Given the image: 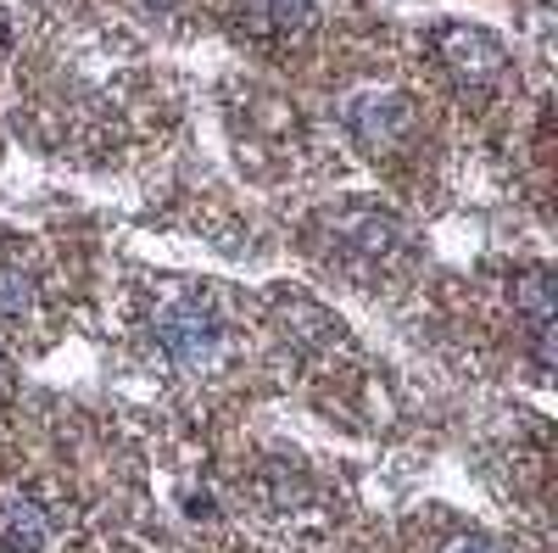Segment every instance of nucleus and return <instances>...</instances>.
I'll return each instance as SVG.
<instances>
[{
	"label": "nucleus",
	"instance_id": "10",
	"mask_svg": "<svg viewBox=\"0 0 558 553\" xmlns=\"http://www.w3.org/2000/svg\"><path fill=\"white\" fill-rule=\"evenodd\" d=\"M0 369H7V363H0Z\"/></svg>",
	"mask_w": 558,
	"mask_h": 553
},
{
	"label": "nucleus",
	"instance_id": "7",
	"mask_svg": "<svg viewBox=\"0 0 558 553\" xmlns=\"http://www.w3.org/2000/svg\"><path fill=\"white\" fill-rule=\"evenodd\" d=\"M0 318L7 325H28L34 318V280L23 268H0Z\"/></svg>",
	"mask_w": 558,
	"mask_h": 553
},
{
	"label": "nucleus",
	"instance_id": "8",
	"mask_svg": "<svg viewBox=\"0 0 558 553\" xmlns=\"http://www.w3.org/2000/svg\"><path fill=\"white\" fill-rule=\"evenodd\" d=\"M514 308L531 318V325L542 330V325H553V280L547 274H525V280H514Z\"/></svg>",
	"mask_w": 558,
	"mask_h": 553
},
{
	"label": "nucleus",
	"instance_id": "3",
	"mask_svg": "<svg viewBox=\"0 0 558 553\" xmlns=\"http://www.w3.org/2000/svg\"><path fill=\"white\" fill-rule=\"evenodd\" d=\"M0 548L7 553H51L57 548V520L45 515V503L12 497L7 509H0Z\"/></svg>",
	"mask_w": 558,
	"mask_h": 553
},
{
	"label": "nucleus",
	"instance_id": "9",
	"mask_svg": "<svg viewBox=\"0 0 558 553\" xmlns=\"http://www.w3.org/2000/svg\"><path fill=\"white\" fill-rule=\"evenodd\" d=\"M447 553H497L492 542H481V537H463V542H452Z\"/></svg>",
	"mask_w": 558,
	"mask_h": 553
},
{
	"label": "nucleus",
	"instance_id": "2",
	"mask_svg": "<svg viewBox=\"0 0 558 553\" xmlns=\"http://www.w3.org/2000/svg\"><path fill=\"white\" fill-rule=\"evenodd\" d=\"M441 62L458 79L481 84V79H497L508 57H502V39L486 34V28H441Z\"/></svg>",
	"mask_w": 558,
	"mask_h": 553
},
{
	"label": "nucleus",
	"instance_id": "6",
	"mask_svg": "<svg viewBox=\"0 0 558 553\" xmlns=\"http://www.w3.org/2000/svg\"><path fill=\"white\" fill-rule=\"evenodd\" d=\"M347 123L363 134L368 146H391L397 134L413 123V107H408V96H357L347 107Z\"/></svg>",
	"mask_w": 558,
	"mask_h": 553
},
{
	"label": "nucleus",
	"instance_id": "1",
	"mask_svg": "<svg viewBox=\"0 0 558 553\" xmlns=\"http://www.w3.org/2000/svg\"><path fill=\"white\" fill-rule=\"evenodd\" d=\"M157 341L162 352L179 363V369H191V375H202V369H213L223 358V318L207 297H168L157 308Z\"/></svg>",
	"mask_w": 558,
	"mask_h": 553
},
{
	"label": "nucleus",
	"instance_id": "5",
	"mask_svg": "<svg viewBox=\"0 0 558 553\" xmlns=\"http://www.w3.org/2000/svg\"><path fill=\"white\" fill-rule=\"evenodd\" d=\"M336 236H341V252H363L368 263H386L402 247V224L386 213H347L336 218Z\"/></svg>",
	"mask_w": 558,
	"mask_h": 553
},
{
	"label": "nucleus",
	"instance_id": "4",
	"mask_svg": "<svg viewBox=\"0 0 558 553\" xmlns=\"http://www.w3.org/2000/svg\"><path fill=\"white\" fill-rule=\"evenodd\" d=\"M241 28L257 39H291L313 28V0H235Z\"/></svg>",
	"mask_w": 558,
	"mask_h": 553
}]
</instances>
